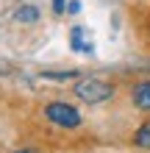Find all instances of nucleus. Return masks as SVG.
Segmentation results:
<instances>
[{
	"label": "nucleus",
	"instance_id": "nucleus-8",
	"mask_svg": "<svg viewBox=\"0 0 150 153\" xmlns=\"http://www.w3.org/2000/svg\"><path fill=\"white\" fill-rule=\"evenodd\" d=\"M67 11H69V14L81 11V3H78V0H69V3H67Z\"/></svg>",
	"mask_w": 150,
	"mask_h": 153
},
{
	"label": "nucleus",
	"instance_id": "nucleus-6",
	"mask_svg": "<svg viewBox=\"0 0 150 153\" xmlns=\"http://www.w3.org/2000/svg\"><path fill=\"white\" fill-rule=\"evenodd\" d=\"M134 142H136L139 148H150V123H145L142 128L134 134Z\"/></svg>",
	"mask_w": 150,
	"mask_h": 153
},
{
	"label": "nucleus",
	"instance_id": "nucleus-3",
	"mask_svg": "<svg viewBox=\"0 0 150 153\" xmlns=\"http://www.w3.org/2000/svg\"><path fill=\"white\" fill-rule=\"evenodd\" d=\"M131 97H134V103L139 106V109L150 111V81H139V84L134 86V92H131Z\"/></svg>",
	"mask_w": 150,
	"mask_h": 153
},
{
	"label": "nucleus",
	"instance_id": "nucleus-4",
	"mask_svg": "<svg viewBox=\"0 0 150 153\" xmlns=\"http://www.w3.org/2000/svg\"><path fill=\"white\" fill-rule=\"evenodd\" d=\"M17 20L20 22H36L39 20V8L36 6H20L17 8Z\"/></svg>",
	"mask_w": 150,
	"mask_h": 153
},
{
	"label": "nucleus",
	"instance_id": "nucleus-1",
	"mask_svg": "<svg viewBox=\"0 0 150 153\" xmlns=\"http://www.w3.org/2000/svg\"><path fill=\"white\" fill-rule=\"evenodd\" d=\"M75 95L81 97L83 103L98 106V103H106L114 95V86L109 84V81H100V78H81L75 84Z\"/></svg>",
	"mask_w": 150,
	"mask_h": 153
},
{
	"label": "nucleus",
	"instance_id": "nucleus-5",
	"mask_svg": "<svg viewBox=\"0 0 150 153\" xmlns=\"http://www.w3.org/2000/svg\"><path fill=\"white\" fill-rule=\"evenodd\" d=\"M83 28H72V50H83V53H92V45L83 42Z\"/></svg>",
	"mask_w": 150,
	"mask_h": 153
},
{
	"label": "nucleus",
	"instance_id": "nucleus-9",
	"mask_svg": "<svg viewBox=\"0 0 150 153\" xmlns=\"http://www.w3.org/2000/svg\"><path fill=\"white\" fill-rule=\"evenodd\" d=\"M20 153H33V150H20Z\"/></svg>",
	"mask_w": 150,
	"mask_h": 153
},
{
	"label": "nucleus",
	"instance_id": "nucleus-2",
	"mask_svg": "<svg viewBox=\"0 0 150 153\" xmlns=\"http://www.w3.org/2000/svg\"><path fill=\"white\" fill-rule=\"evenodd\" d=\"M45 117L53 125H61V128H78L81 125V114L78 109H72L69 103H61V100H53L45 106Z\"/></svg>",
	"mask_w": 150,
	"mask_h": 153
},
{
	"label": "nucleus",
	"instance_id": "nucleus-7",
	"mask_svg": "<svg viewBox=\"0 0 150 153\" xmlns=\"http://www.w3.org/2000/svg\"><path fill=\"white\" fill-rule=\"evenodd\" d=\"M64 8H67V0H53V11L56 14H64Z\"/></svg>",
	"mask_w": 150,
	"mask_h": 153
}]
</instances>
